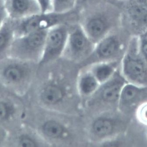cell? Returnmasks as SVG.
<instances>
[{
    "label": "cell",
    "mask_w": 147,
    "mask_h": 147,
    "mask_svg": "<svg viewBox=\"0 0 147 147\" xmlns=\"http://www.w3.org/2000/svg\"><path fill=\"white\" fill-rule=\"evenodd\" d=\"M120 3H103L84 15L80 25L95 44L121 26Z\"/></svg>",
    "instance_id": "obj_1"
},
{
    "label": "cell",
    "mask_w": 147,
    "mask_h": 147,
    "mask_svg": "<svg viewBox=\"0 0 147 147\" xmlns=\"http://www.w3.org/2000/svg\"><path fill=\"white\" fill-rule=\"evenodd\" d=\"M132 37L120 26L95 44L92 54L81 63L83 68L100 61H121Z\"/></svg>",
    "instance_id": "obj_2"
},
{
    "label": "cell",
    "mask_w": 147,
    "mask_h": 147,
    "mask_svg": "<svg viewBox=\"0 0 147 147\" xmlns=\"http://www.w3.org/2000/svg\"><path fill=\"white\" fill-rule=\"evenodd\" d=\"M31 64L9 57L0 61V83L17 94L24 93L33 76Z\"/></svg>",
    "instance_id": "obj_3"
},
{
    "label": "cell",
    "mask_w": 147,
    "mask_h": 147,
    "mask_svg": "<svg viewBox=\"0 0 147 147\" xmlns=\"http://www.w3.org/2000/svg\"><path fill=\"white\" fill-rule=\"evenodd\" d=\"M74 11L65 13L41 12L19 20H12L15 37L37 31L48 30L63 24H68L75 17Z\"/></svg>",
    "instance_id": "obj_4"
},
{
    "label": "cell",
    "mask_w": 147,
    "mask_h": 147,
    "mask_svg": "<svg viewBox=\"0 0 147 147\" xmlns=\"http://www.w3.org/2000/svg\"><path fill=\"white\" fill-rule=\"evenodd\" d=\"M47 31H37L15 37L8 57L39 64L43 55Z\"/></svg>",
    "instance_id": "obj_5"
},
{
    "label": "cell",
    "mask_w": 147,
    "mask_h": 147,
    "mask_svg": "<svg viewBox=\"0 0 147 147\" xmlns=\"http://www.w3.org/2000/svg\"><path fill=\"white\" fill-rule=\"evenodd\" d=\"M120 71L128 82L147 87V62L142 55L138 37H132L120 61Z\"/></svg>",
    "instance_id": "obj_6"
},
{
    "label": "cell",
    "mask_w": 147,
    "mask_h": 147,
    "mask_svg": "<svg viewBox=\"0 0 147 147\" xmlns=\"http://www.w3.org/2000/svg\"><path fill=\"white\" fill-rule=\"evenodd\" d=\"M95 45V43L88 36L80 23L70 25L62 57L82 63L90 56Z\"/></svg>",
    "instance_id": "obj_7"
},
{
    "label": "cell",
    "mask_w": 147,
    "mask_h": 147,
    "mask_svg": "<svg viewBox=\"0 0 147 147\" xmlns=\"http://www.w3.org/2000/svg\"><path fill=\"white\" fill-rule=\"evenodd\" d=\"M121 26L133 37H139L147 31V9L134 0L120 3Z\"/></svg>",
    "instance_id": "obj_8"
},
{
    "label": "cell",
    "mask_w": 147,
    "mask_h": 147,
    "mask_svg": "<svg viewBox=\"0 0 147 147\" xmlns=\"http://www.w3.org/2000/svg\"><path fill=\"white\" fill-rule=\"evenodd\" d=\"M127 121L117 115H103L92 121L89 128L91 140L105 142L114 139L127 127Z\"/></svg>",
    "instance_id": "obj_9"
},
{
    "label": "cell",
    "mask_w": 147,
    "mask_h": 147,
    "mask_svg": "<svg viewBox=\"0 0 147 147\" xmlns=\"http://www.w3.org/2000/svg\"><path fill=\"white\" fill-rule=\"evenodd\" d=\"M70 25H59L48 30L46 36L43 55L38 64L46 65L62 57L66 45Z\"/></svg>",
    "instance_id": "obj_10"
},
{
    "label": "cell",
    "mask_w": 147,
    "mask_h": 147,
    "mask_svg": "<svg viewBox=\"0 0 147 147\" xmlns=\"http://www.w3.org/2000/svg\"><path fill=\"white\" fill-rule=\"evenodd\" d=\"M127 82L118 69L111 78L100 85L95 93L89 98V105L102 104L117 109L121 90Z\"/></svg>",
    "instance_id": "obj_11"
},
{
    "label": "cell",
    "mask_w": 147,
    "mask_h": 147,
    "mask_svg": "<svg viewBox=\"0 0 147 147\" xmlns=\"http://www.w3.org/2000/svg\"><path fill=\"white\" fill-rule=\"evenodd\" d=\"M147 91V87L127 82L122 88L120 93L118 110L122 114L126 113L137 107V105L139 106Z\"/></svg>",
    "instance_id": "obj_12"
},
{
    "label": "cell",
    "mask_w": 147,
    "mask_h": 147,
    "mask_svg": "<svg viewBox=\"0 0 147 147\" xmlns=\"http://www.w3.org/2000/svg\"><path fill=\"white\" fill-rule=\"evenodd\" d=\"M8 16L19 20L42 12L37 0H4Z\"/></svg>",
    "instance_id": "obj_13"
},
{
    "label": "cell",
    "mask_w": 147,
    "mask_h": 147,
    "mask_svg": "<svg viewBox=\"0 0 147 147\" xmlns=\"http://www.w3.org/2000/svg\"><path fill=\"white\" fill-rule=\"evenodd\" d=\"M65 96L64 88L59 84L50 83L40 90L39 98L45 105L55 106L63 102Z\"/></svg>",
    "instance_id": "obj_14"
},
{
    "label": "cell",
    "mask_w": 147,
    "mask_h": 147,
    "mask_svg": "<svg viewBox=\"0 0 147 147\" xmlns=\"http://www.w3.org/2000/svg\"><path fill=\"white\" fill-rule=\"evenodd\" d=\"M100 85L89 69L84 68L77 80V88L80 94L89 98L95 93Z\"/></svg>",
    "instance_id": "obj_15"
},
{
    "label": "cell",
    "mask_w": 147,
    "mask_h": 147,
    "mask_svg": "<svg viewBox=\"0 0 147 147\" xmlns=\"http://www.w3.org/2000/svg\"><path fill=\"white\" fill-rule=\"evenodd\" d=\"M120 61H100L86 67L89 69L101 85L109 80L114 74L120 66Z\"/></svg>",
    "instance_id": "obj_16"
},
{
    "label": "cell",
    "mask_w": 147,
    "mask_h": 147,
    "mask_svg": "<svg viewBox=\"0 0 147 147\" xmlns=\"http://www.w3.org/2000/svg\"><path fill=\"white\" fill-rule=\"evenodd\" d=\"M14 38L12 20L9 17L0 28V61L8 57Z\"/></svg>",
    "instance_id": "obj_17"
},
{
    "label": "cell",
    "mask_w": 147,
    "mask_h": 147,
    "mask_svg": "<svg viewBox=\"0 0 147 147\" xmlns=\"http://www.w3.org/2000/svg\"><path fill=\"white\" fill-rule=\"evenodd\" d=\"M41 133L45 137L51 140H61L67 137L68 131L65 126L55 120H47L40 128Z\"/></svg>",
    "instance_id": "obj_18"
},
{
    "label": "cell",
    "mask_w": 147,
    "mask_h": 147,
    "mask_svg": "<svg viewBox=\"0 0 147 147\" xmlns=\"http://www.w3.org/2000/svg\"><path fill=\"white\" fill-rule=\"evenodd\" d=\"M18 113V106L15 102L9 98L0 97V126L11 122Z\"/></svg>",
    "instance_id": "obj_19"
},
{
    "label": "cell",
    "mask_w": 147,
    "mask_h": 147,
    "mask_svg": "<svg viewBox=\"0 0 147 147\" xmlns=\"http://www.w3.org/2000/svg\"><path fill=\"white\" fill-rule=\"evenodd\" d=\"M51 11L56 13H65L74 10L77 0H51Z\"/></svg>",
    "instance_id": "obj_20"
},
{
    "label": "cell",
    "mask_w": 147,
    "mask_h": 147,
    "mask_svg": "<svg viewBox=\"0 0 147 147\" xmlns=\"http://www.w3.org/2000/svg\"><path fill=\"white\" fill-rule=\"evenodd\" d=\"M14 144L18 147H36L40 146V143L33 135L27 132H22L16 136Z\"/></svg>",
    "instance_id": "obj_21"
},
{
    "label": "cell",
    "mask_w": 147,
    "mask_h": 147,
    "mask_svg": "<svg viewBox=\"0 0 147 147\" xmlns=\"http://www.w3.org/2000/svg\"><path fill=\"white\" fill-rule=\"evenodd\" d=\"M136 113L139 121L147 125V102L141 104L137 107Z\"/></svg>",
    "instance_id": "obj_22"
},
{
    "label": "cell",
    "mask_w": 147,
    "mask_h": 147,
    "mask_svg": "<svg viewBox=\"0 0 147 147\" xmlns=\"http://www.w3.org/2000/svg\"><path fill=\"white\" fill-rule=\"evenodd\" d=\"M139 50L144 59L147 62V31L138 37Z\"/></svg>",
    "instance_id": "obj_23"
},
{
    "label": "cell",
    "mask_w": 147,
    "mask_h": 147,
    "mask_svg": "<svg viewBox=\"0 0 147 147\" xmlns=\"http://www.w3.org/2000/svg\"><path fill=\"white\" fill-rule=\"evenodd\" d=\"M8 18L9 16L5 6L4 0H0V28Z\"/></svg>",
    "instance_id": "obj_24"
},
{
    "label": "cell",
    "mask_w": 147,
    "mask_h": 147,
    "mask_svg": "<svg viewBox=\"0 0 147 147\" xmlns=\"http://www.w3.org/2000/svg\"><path fill=\"white\" fill-rule=\"evenodd\" d=\"M41 7L42 12L51 11V0H37Z\"/></svg>",
    "instance_id": "obj_25"
},
{
    "label": "cell",
    "mask_w": 147,
    "mask_h": 147,
    "mask_svg": "<svg viewBox=\"0 0 147 147\" xmlns=\"http://www.w3.org/2000/svg\"><path fill=\"white\" fill-rule=\"evenodd\" d=\"M5 137V129L2 126H0V143L4 140Z\"/></svg>",
    "instance_id": "obj_26"
},
{
    "label": "cell",
    "mask_w": 147,
    "mask_h": 147,
    "mask_svg": "<svg viewBox=\"0 0 147 147\" xmlns=\"http://www.w3.org/2000/svg\"><path fill=\"white\" fill-rule=\"evenodd\" d=\"M134 1L147 9V0H134Z\"/></svg>",
    "instance_id": "obj_27"
},
{
    "label": "cell",
    "mask_w": 147,
    "mask_h": 147,
    "mask_svg": "<svg viewBox=\"0 0 147 147\" xmlns=\"http://www.w3.org/2000/svg\"><path fill=\"white\" fill-rule=\"evenodd\" d=\"M112 1H114V2H117V3H120L123 0H112Z\"/></svg>",
    "instance_id": "obj_28"
},
{
    "label": "cell",
    "mask_w": 147,
    "mask_h": 147,
    "mask_svg": "<svg viewBox=\"0 0 147 147\" xmlns=\"http://www.w3.org/2000/svg\"><path fill=\"white\" fill-rule=\"evenodd\" d=\"M79 1H80L81 0H77V3H78V2ZM81 1H87V0H81Z\"/></svg>",
    "instance_id": "obj_29"
}]
</instances>
